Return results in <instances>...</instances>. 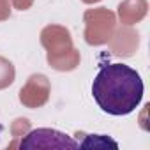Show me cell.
Returning a JSON list of instances; mask_svg holds the SVG:
<instances>
[{
    "mask_svg": "<svg viewBox=\"0 0 150 150\" xmlns=\"http://www.w3.org/2000/svg\"><path fill=\"white\" fill-rule=\"evenodd\" d=\"M2 131H4V127H2V124H0V134H2Z\"/></svg>",
    "mask_w": 150,
    "mask_h": 150,
    "instance_id": "4",
    "label": "cell"
},
{
    "mask_svg": "<svg viewBox=\"0 0 150 150\" xmlns=\"http://www.w3.org/2000/svg\"><path fill=\"white\" fill-rule=\"evenodd\" d=\"M139 72L125 64H106L92 81V96L97 106L113 117L131 115L143 99Z\"/></svg>",
    "mask_w": 150,
    "mask_h": 150,
    "instance_id": "1",
    "label": "cell"
},
{
    "mask_svg": "<svg viewBox=\"0 0 150 150\" xmlns=\"http://www.w3.org/2000/svg\"><path fill=\"white\" fill-rule=\"evenodd\" d=\"M20 148L27 150V148H80V141L72 139L71 136H67L65 132H60L57 129H48V127H41V129H34L30 131L21 141H20Z\"/></svg>",
    "mask_w": 150,
    "mask_h": 150,
    "instance_id": "2",
    "label": "cell"
},
{
    "mask_svg": "<svg viewBox=\"0 0 150 150\" xmlns=\"http://www.w3.org/2000/svg\"><path fill=\"white\" fill-rule=\"evenodd\" d=\"M80 146H113V148H118V143L104 134H88L87 139L80 143Z\"/></svg>",
    "mask_w": 150,
    "mask_h": 150,
    "instance_id": "3",
    "label": "cell"
}]
</instances>
